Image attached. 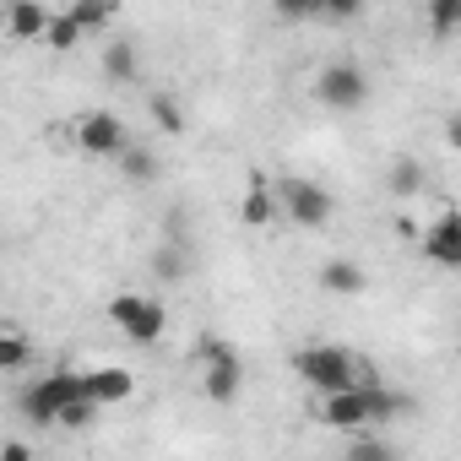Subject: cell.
<instances>
[{
  "instance_id": "obj_7",
  "label": "cell",
  "mask_w": 461,
  "mask_h": 461,
  "mask_svg": "<svg viewBox=\"0 0 461 461\" xmlns=\"http://www.w3.org/2000/svg\"><path fill=\"white\" fill-rule=\"evenodd\" d=\"M283 212L299 222V228H326L331 222V195L315 185V179H283Z\"/></svg>"
},
{
  "instance_id": "obj_2",
  "label": "cell",
  "mask_w": 461,
  "mask_h": 461,
  "mask_svg": "<svg viewBox=\"0 0 461 461\" xmlns=\"http://www.w3.org/2000/svg\"><path fill=\"white\" fill-rule=\"evenodd\" d=\"M294 369L321 391V396H337V391H353L364 385L358 380V358L348 348H331V342H315V348H299L294 353Z\"/></svg>"
},
{
  "instance_id": "obj_8",
  "label": "cell",
  "mask_w": 461,
  "mask_h": 461,
  "mask_svg": "<svg viewBox=\"0 0 461 461\" xmlns=\"http://www.w3.org/2000/svg\"><path fill=\"white\" fill-rule=\"evenodd\" d=\"M201 358H206V396L212 402H234L240 396V358L228 342H201Z\"/></svg>"
},
{
  "instance_id": "obj_5",
  "label": "cell",
  "mask_w": 461,
  "mask_h": 461,
  "mask_svg": "<svg viewBox=\"0 0 461 461\" xmlns=\"http://www.w3.org/2000/svg\"><path fill=\"white\" fill-rule=\"evenodd\" d=\"M315 98H321L326 109H364V98H369V77H364V66H353V60H331V66L315 77Z\"/></svg>"
},
{
  "instance_id": "obj_18",
  "label": "cell",
  "mask_w": 461,
  "mask_h": 461,
  "mask_svg": "<svg viewBox=\"0 0 461 461\" xmlns=\"http://www.w3.org/2000/svg\"><path fill=\"white\" fill-rule=\"evenodd\" d=\"M429 28H434V39L456 33L461 28V0H434V6H429Z\"/></svg>"
},
{
  "instance_id": "obj_23",
  "label": "cell",
  "mask_w": 461,
  "mask_h": 461,
  "mask_svg": "<svg viewBox=\"0 0 461 461\" xmlns=\"http://www.w3.org/2000/svg\"><path fill=\"white\" fill-rule=\"evenodd\" d=\"M71 17L82 23V33H98L109 23V6H71Z\"/></svg>"
},
{
  "instance_id": "obj_4",
  "label": "cell",
  "mask_w": 461,
  "mask_h": 461,
  "mask_svg": "<svg viewBox=\"0 0 461 461\" xmlns=\"http://www.w3.org/2000/svg\"><path fill=\"white\" fill-rule=\"evenodd\" d=\"M109 321H114L131 342H158V337L168 331V310H163L158 299H147V294H120V299H109Z\"/></svg>"
},
{
  "instance_id": "obj_13",
  "label": "cell",
  "mask_w": 461,
  "mask_h": 461,
  "mask_svg": "<svg viewBox=\"0 0 461 461\" xmlns=\"http://www.w3.org/2000/svg\"><path fill=\"white\" fill-rule=\"evenodd\" d=\"M321 288L326 294H364V267L348 261V256H337V261L321 267Z\"/></svg>"
},
{
  "instance_id": "obj_16",
  "label": "cell",
  "mask_w": 461,
  "mask_h": 461,
  "mask_svg": "<svg viewBox=\"0 0 461 461\" xmlns=\"http://www.w3.org/2000/svg\"><path fill=\"white\" fill-rule=\"evenodd\" d=\"M147 109H152L158 131H168V136H185V109H179L168 93H152V98H147Z\"/></svg>"
},
{
  "instance_id": "obj_21",
  "label": "cell",
  "mask_w": 461,
  "mask_h": 461,
  "mask_svg": "<svg viewBox=\"0 0 461 461\" xmlns=\"http://www.w3.org/2000/svg\"><path fill=\"white\" fill-rule=\"evenodd\" d=\"M93 418H98V402H93V396H82V402H71V407L60 412V429H87Z\"/></svg>"
},
{
  "instance_id": "obj_6",
  "label": "cell",
  "mask_w": 461,
  "mask_h": 461,
  "mask_svg": "<svg viewBox=\"0 0 461 461\" xmlns=\"http://www.w3.org/2000/svg\"><path fill=\"white\" fill-rule=\"evenodd\" d=\"M77 141H82V152H93V158H125V152H131V131H125V120L109 114V109L82 114V120H77Z\"/></svg>"
},
{
  "instance_id": "obj_25",
  "label": "cell",
  "mask_w": 461,
  "mask_h": 461,
  "mask_svg": "<svg viewBox=\"0 0 461 461\" xmlns=\"http://www.w3.org/2000/svg\"><path fill=\"white\" fill-rule=\"evenodd\" d=\"M158 272H163V277H185V261H179V256H158Z\"/></svg>"
},
{
  "instance_id": "obj_3",
  "label": "cell",
  "mask_w": 461,
  "mask_h": 461,
  "mask_svg": "<svg viewBox=\"0 0 461 461\" xmlns=\"http://www.w3.org/2000/svg\"><path fill=\"white\" fill-rule=\"evenodd\" d=\"M82 396H87V380H82V375H44V380H33V385L23 391V418L39 423V429H50V423H60V412H66L71 402H82Z\"/></svg>"
},
{
  "instance_id": "obj_26",
  "label": "cell",
  "mask_w": 461,
  "mask_h": 461,
  "mask_svg": "<svg viewBox=\"0 0 461 461\" xmlns=\"http://www.w3.org/2000/svg\"><path fill=\"white\" fill-rule=\"evenodd\" d=\"M445 141H450V147H456V152H461V109H456V114H450V120H445Z\"/></svg>"
},
{
  "instance_id": "obj_11",
  "label": "cell",
  "mask_w": 461,
  "mask_h": 461,
  "mask_svg": "<svg viewBox=\"0 0 461 461\" xmlns=\"http://www.w3.org/2000/svg\"><path fill=\"white\" fill-rule=\"evenodd\" d=\"M82 380H87V396H93L98 407H109V402H125V396L136 391V375H131V369H87Z\"/></svg>"
},
{
  "instance_id": "obj_19",
  "label": "cell",
  "mask_w": 461,
  "mask_h": 461,
  "mask_svg": "<svg viewBox=\"0 0 461 461\" xmlns=\"http://www.w3.org/2000/svg\"><path fill=\"white\" fill-rule=\"evenodd\" d=\"M342 461H396V450L385 445V439H369V434H358L353 445H348V456Z\"/></svg>"
},
{
  "instance_id": "obj_20",
  "label": "cell",
  "mask_w": 461,
  "mask_h": 461,
  "mask_svg": "<svg viewBox=\"0 0 461 461\" xmlns=\"http://www.w3.org/2000/svg\"><path fill=\"white\" fill-rule=\"evenodd\" d=\"M125 174H131L136 185H152V179H158V158H152L147 147H131V152H125Z\"/></svg>"
},
{
  "instance_id": "obj_10",
  "label": "cell",
  "mask_w": 461,
  "mask_h": 461,
  "mask_svg": "<svg viewBox=\"0 0 461 461\" xmlns=\"http://www.w3.org/2000/svg\"><path fill=\"white\" fill-rule=\"evenodd\" d=\"M50 23H55V12H50V6H39V0H12V6H6V33H12L17 44L44 39V33H50Z\"/></svg>"
},
{
  "instance_id": "obj_1",
  "label": "cell",
  "mask_w": 461,
  "mask_h": 461,
  "mask_svg": "<svg viewBox=\"0 0 461 461\" xmlns=\"http://www.w3.org/2000/svg\"><path fill=\"white\" fill-rule=\"evenodd\" d=\"M407 402L396 396V391H385V385H375V380H364V385H353V391H337V396H321V418L331 423V429H348V434H358V429H369V423H385V418H396Z\"/></svg>"
},
{
  "instance_id": "obj_9",
  "label": "cell",
  "mask_w": 461,
  "mask_h": 461,
  "mask_svg": "<svg viewBox=\"0 0 461 461\" xmlns=\"http://www.w3.org/2000/svg\"><path fill=\"white\" fill-rule=\"evenodd\" d=\"M423 256L445 272H461V212H445L439 222H429L423 234Z\"/></svg>"
},
{
  "instance_id": "obj_24",
  "label": "cell",
  "mask_w": 461,
  "mask_h": 461,
  "mask_svg": "<svg viewBox=\"0 0 461 461\" xmlns=\"http://www.w3.org/2000/svg\"><path fill=\"white\" fill-rule=\"evenodd\" d=\"M0 461H33V450L23 439H6V450H0Z\"/></svg>"
},
{
  "instance_id": "obj_14",
  "label": "cell",
  "mask_w": 461,
  "mask_h": 461,
  "mask_svg": "<svg viewBox=\"0 0 461 461\" xmlns=\"http://www.w3.org/2000/svg\"><path fill=\"white\" fill-rule=\"evenodd\" d=\"M104 71H109L114 82H136V77H141V55H136V44H131V39L104 44Z\"/></svg>"
},
{
  "instance_id": "obj_17",
  "label": "cell",
  "mask_w": 461,
  "mask_h": 461,
  "mask_svg": "<svg viewBox=\"0 0 461 461\" xmlns=\"http://www.w3.org/2000/svg\"><path fill=\"white\" fill-rule=\"evenodd\" d=\"M385 185H391V195H412V190L423 185V168H418L412 158H396L391 174H385Z\"/></svg>"
},
{
  "instance_id": "obj_15",
  "label": "cell",
  "mask_w": 461,
  "mask_h": 461,
  "mask_svg": "<svg viewBox=\"0 0 461 461\" xmlns=\"http://www.w3.org/2000/svg\"><path fill=\"white\" fill-rule=\"evenodd\" d=\"M87 33H82V23L71 17V12H55V23H50V33H44V44L55 50V55H66V50H77Z\"/></svg>"
},
{
  "instance_id": "obj_22",
  "label": "cell",
  "mask_w": 461,
  "mask_h": 461,
  "mask_svg": "<svg viewBox=\"0 0 461 461\" xmlns=\"http://www.w3.org/2000/svg\"><path fill=\"white\" fill-rule=\"evenodd\" d=\"M23 358H28V337H23V331H6V337H0V364L17 369Z\"/></svg>"
},
{
  "instance_id": "obj_12",
  "label": "cell",
  "mask_w": 461,
  "mask_h": 461,
  "mask_svg": "<svg viewBox=\"0 0 461 461\" xmlns=\"http://www.w3.org/2000/svg\"><path fill=\"white\" fill-rule=\"evenodd\" d=\"M277 212H283V201L261 185V174H256V185H250V195L240 201V222H250V228H267V222H277Z\"/></svg>"
}]
</instances>
